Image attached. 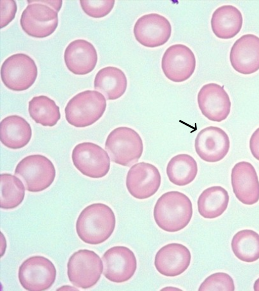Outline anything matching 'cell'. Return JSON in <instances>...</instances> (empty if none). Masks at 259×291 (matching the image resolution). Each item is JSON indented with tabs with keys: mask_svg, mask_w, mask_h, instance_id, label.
Here are the masks:
<instances>
[{
	"mask_svg": "<svg viewBox=\"0 0 259 291\" xmlns=\"http://www.w3.org/2000/svg\"><path fill=\"white\" fill-rule=\"evenodd\" d=\"M29 4L33 3H38L47 5L52 9L56 11L57 13L59 12L62 5V1H28Z\"/></svg>",
	"mask_w": 259,
	"mask_h": 291,
	"instance_id": "obj_33",
	"label": "cell"
},
{
	"mask_svg": "<svg viewBox=\"0 0 259 291\" xmlns=\"http://www.w3.org/2000/svg\"><path fill=\"white\" fill-rule=\"evenodd\" d=\"M228 135L222 129L208 126L198 133L195 140V151L199 157L207 162H217L222 160L230 149Z\"/></svg>",
	"mask_w": 259,
	"mask_h": 291,
	"instance_id": "obj_15",
	"label": "cell"
},
{
	"mask_svg": "<svg viewBox=\"0 0 259 291\" xmlns=\"http://www.w3.org/2000/svg\"><path fill=\"white\" fill-rule=\"evenodd\" d=\"M17 11L15 1H1V28L7 26L14 19Z\"/></svg>",
	"mask_w": 259,
	"mask_h": 291,
	"instance_id": "obj_31",
	"label": "cell"
},
{
	"mask_svg": "<svg viewBox=\"0 0 259 291\" xmlns=\"http://www.w3.org/2000/svg\"><path fill=\"white\" fill-rule=\"evenodd\" d=\"M198 172L195 159L188 154H182L173 157L166 167L168 179L178 186H185L192 182Z\"/></svg>",
	"mask_w": 259,
	"mask_h": 291,
	"instance_id": "obj_25",
	"label": "cell"
},
{
	"mask_svg": "<svg viewBox=\"0 0 259 291\" xmlns=\"http://www.w3.org/2000/svg\"><path fill=\"white\" fill-rule=\"evenodd\" d=\"M103 265L99 256L93 251L81 249L74 252L67 263V275L74 286L89 288L99 280Z\"/></svg>",
	"mask_w": 259,
	"mask_h": 291,
	"instance_id": "obj_6",
	"label": "cell"
},
{
	"mask_svg": "<svg viewBox=\"0 0 259 291\" xmlns=\"http://www.w3.org/2000/svg\"><path fill=\"white\" fill-rule=\"evenodd\" d=\"M235 285L233 278L227 273L217 272L211 274L202 282L199 291L228 290L234 291Z\"/></svg>",
	"mask_w": 259,
	"mask_h": 291,
	"instance_id": "obj_29",
	"label": "cell"
},
{
	"mask_svg": "<svg viewBox=\"0 0 259 291\" xmlns=\"http://www.w3.org/2000/svg\"><path fill=\"white\" fill-rule=\"evenodd\" d=\"M103 275L109 281L122 283L130 280L137 267L134 252L126 247L114 246L107 250L102 256Z\"/></svg>",
	"mask_w": 259,
	"mask_h": 291,
	"instance_id": "obj_11",
	"label": "cell"
},
{
	"mask_svg": "<svg viewBox=\"0 0 259 291\" xmlns=\"http://www.w3.org/2000/svg\"><path fill=\"white\" fill-rule=\"evenodd\" d=\"M231 248L241 261L253 262L259 259V234L252 230H241L233 237Z\"/></svg>",
	"mask_w": 259,
	"mask_h": 291,
	"instance_id": "obj_27",
	"label": "cell"
},
{
	"mask_svg": "<svg viewBox=\"0 0 259 291\" xmlns=\"http://www.w3.org/2000/svg\"><path fill=\"white\" fill-rule=\"evenodd\" d=\"M64 59L68 69L75 75H83L91 72L97 61V51L91 42L84 39L71 41L64 51Z\"/></svg>",
	"mask_w": 259,
	"mask_h": 291,
	"instance_id": "obj_20",
	"label": "cell"
},
{
	"mask_svg": "<svg viewBox=\"0 0 259 291\" xmlns=\"http://www.w3.org/2000/svg\"><path fill=\"white\" fill-rule=\"evenodd\" d=\"M83 12L89 16L100 18L107 16L112 11L115 1H80Z\"/></svg>",
	"mask_w": 259,
	"mask_h": 291,
	"instance_id": "obj_30",
	"label": "cell"
},
{
	"mask_svg": "<svg viewBox=\"0 0 259 291\" xmlns=\"http://www.w3.org/2000/svg\"><path fill=\"white\" fill-rule=\"evenodd\" d=\"M106 108L104 95L96 90H87L76 94L67 104L65 118L75 127H85L97 121Z\"/></svg>",
	"mask_w": 259,
	"mask_h": 291,
	"instance_id": "obj_3",
	"label": "cell"
},
{
	"mask_svg": "<svg viewBox=\"0 0 259 291\" xmlns=\"http://www.w3.org/2000/svg\"><path fill=\"white\" fill-rule=\"evenodd\" d=\"M230 60L233 68L243 74H250L259 69V37L247 34L233 44Z\"/></svg>",
	"mask_w": 259,
	"mask_h": 291,
	"instance_id": "obj_18",
	"label": "cell"
},
{
	"mask_svg": "<svg viewBox=\"0 0 259 291\" xmlns=\"http://www.w3.org/2000/svg\"><path fill=\"white\" fill-rule=\"evenodd\" d=\"M22 30L28 35L44 38L51 35L58 25V13L47 5L29 4L23 11L20 20Z\"/></svg>",
	"mask_w": 259,
	"mask_h": 291,
	"instance_id": "obj_10",
	"label": "cell"
},
{
	"mask_svg": "<svg viewBox=\"0 0 259 291\" xmlns=\"http://www.w3.org/2000/svg\"><path fill=\"white\" fill-rule=\"evenodd\" d=\"M196 67V59L192 50L182 44L170 46L164 52L161 68L170 80L181 82L189 79Z\"/></svg>",
	"mask_w": 259,
	"mask_h": 291,
	"instance_id": "obj_12",
	"label": "cell"
},
{
	"mask_svg": "<svg viewBox=\"0 0 259 291\" xmlns=\"http://www.w3.org/2000/svg\"><path fill=\"white\" fill-rule=\"evenodd\" d=\"M191 260L189 250L179 243H170L160 248L155 256L154 265L161 275L175 277L184 272Z\"/></svg>",
	"mask_w": 259,
	"mask_h": 291,
	"instance_id": "obj_19",
	"label": "cell"
},
{
	"mask_svg": "<svg viewBox=\"0 0 259 291\" xmlns=\"http://www.w3.org/2000/svg\"><path fill=\"white\" fill-rule=\"evenodd\" d=\"M231 184L237 199L244 204L251 205L259 200V180L253 165L241 161L233 167L231 175Z\"/></svg>",
	"mask_w": 259,
	"mask_h": 291,
	"instance_id": "obj_17",
	"label": "cell"
},
{
	"mask_svg": "<svg viewBox=\"0 0 259 291\" xmlns=\"http://www.w3.org/2000/svg\"><path fill=\"white\" fill-rule=\"evenodd\" d=\"M253 289L255 291H259V278L254 282Z\"/></svg>",
	"mask_w": 259,
	"mask_h": 291,
	"instance_id": "obj_35",
	"label": "cell"
},
{
	"mask_svg": "<svg viewBox=\"0 0 259 291\" xmlns=\"http://www.w3.org/2000/svg\"><path fill=\"white\" fill-rule=\"evenodd\" d=\"M249 148L252 156L259 161V127L251 136L249 140Z\"/></svg>",
	"mask_w": 259,
	"mask_h": 291,
	"instance_id": "obj_32",
	"label": "cell"
},
{
	"mask_svg": "<svg viewBox=\"0 0 259 291\" xmlns=\"http://www.w3.org/2000/svg\"><path fill=\"white\" fill-rule=\"evenodd\" d=\"M161 184V175L153 165L140 162L134 164L128 170L126 186L129 193L138 199H146L154 195Z\"/></svg>",
	"mask_w": 259,
	"mask_h": 291,
	"instance_id": "obj_14",
	"label": "cell"
},
{
	"mask_svg": "<svg viewBox=\"0 0 259 291\" xmlns=\"http://www.w3.org/2000/svg\"><path fill=\"white\" fill-rule=\"evenodd\" d=\"M31 136L29 123L21 116H9L1 122V141L9 149L17 150L24 147L30 141Z\"/></svg>",
	"mask_w": 259,
	"mask_h": 291,
	"instance_id": "obj_21",
	"label": "cell"
},
{
	"mask_svg": "<svg viewBox=\"0 0 259 291\" xmlns=\"http://www.w3.org/2000/svg\"><path fill=\"white\" fill-rule=\"evenodd\" d=\"M25 187L20 179L9 173L1 174V208L14 209L23 202Z\"/></svg>",
	"mask_w": 259,
	"mask_h": 291,
	"instance_id": "obj_28",
	"label": "cell"
},
{
	"mask_svg": "<svg viewBox=\"0 0 259 291\" xmlns=\"http://www.w3.org/2000/svg\"><path fill=\"white\" fill-rule=\"evenodd\" d=\"M229 202L228 191L222 186H213L204 189L199 196L198 211L204 218H215L225 211Z\"/></svg>",
	"mask_w": 259,
	"mask_h": 291,
	"instance_id": "obj_24",
	"label": "cell"
},
{
	"mask_svg": "<svg viewBox=\"0 0 259 291\" xmlns=\"http://www.w3.org/2000/svg\"><path fill=\"white\" fill-rule=\"evenodd\" d=\"M75 168L83 175L100 178L108 173L110 161L108 153L100 146L90 142L77 144L72 152Z\"/></svg>",
	"mask_w": 259,
	"mask_h": 291,
	"instance_id": "obj_9",
	"label": "cell"
},
{
	"mask_svg": "<svg viewBox=\"0 0 259 291\" xmlns=\"http://www.w3.org/2000/svg\"><path fill=\"white\" fill-rule=\"evenodd\" d=\"M115 224V216L110 207L103 203H94L87 206L79 214L76 222V231L84 243L98 245L110 237Z\"/></svg>",
	"mask_w": 259,
	"mask_h": 291,
	"instance_id": "obj_1",
	"label": "cell"
},
{
	"mask_svg": "<svg viewBox=\"0 0 259 291\" xmlns=\"http://www.w3.org/2000/svg\"><path fill=\"white\" fill-rule=\"evenodd\" d=\"M197 102L202 114L212 121L221 122L230 114V98L223 87L218 84L203 85L198 93Z\"/></svg>",
	"mask_w": 259,
	"mask_h": 291,
	"instance_id": "obj_16",
	"label": "cell"
},
{
	"mask_svg": "<svg viewBox=\"0 0 259 291\" xmlns=\"http://www.w3.org/2000/svg\"><path fill=\"white\" fill-rule=\"evenodd\" d=\"M105 148L112 162L127 167L137 163L143 152L141 136L127 127L113 129L106 138Z\"/></svg>",
	"mask_w": 259,
	"mask_h": 291,
	"instance_id": "obj_4",
	"label": "cell"
},
{
	"mask_svg": "<svg viewBox=\"0 0 259 291\" xmlns=\"http://www.w3.org/2000/svg\"><path fill=\"white\" fill-rule=\"evenodd\" d=\"M58 290H78V289L71 286L65 285L61 287L58 288Z\"/></svg>",
	"mask_w": 259,
	"mask_h": 291,
	"instance_id": "obj_34",
	"label": "cell"
},
{
	"mask_svg": "<svg viewBox=\"0 0 259 291\" xmlns=\"http://www.w3.org/2000/svg\"><path fill=\"white\" fill-rule=\"evenodd\" d=\"M243 24L240 11L232 5H224L217 9L211 19L214 34L222 39L234 37L240 31Z\"/></svg>",
	"mask_w": 259,
	"mask_h": 291,
	"instance_id": "obj_22",
	"label": "cell"
},
{
	"mask_svg": "<svg viewBox=\"0 0 259 291\" xmlns=\"http://www.w3.org/2000/svg\"><path fill=\"white\" fill-rule=\"evenodd\" d=\"M192 215L191 200L186 195L178 191L163 193L157 200L153 210L156 224L169 232L184 229L189 223Z\"/></svg>",
	"mask_w": 259,
	"mask_h": 291,
	"instance_id": "obj_2",
	"label": "cell"
},
{
	"mask_svg": "<svg viewBox=\"0 0 259 291\" xmlns=\"http://www.w3.org/2000/svg\"><path fill=\"white\" fill-rule=\"evenodd\" d=\"M134 34L141 44L148 47L165 44L171 34V26L164 16L151 13L142 16L135 24Z\"/></svg>",
	"mask_w": 259,
	"mask_h": 291,
	"instance_id": "obj_13",
	"label": "cell"
},
{
	"mask_svg": "<svg viewBox=\"0 0 259 291\" xmlns=\"http://www.w3.org/2000/svg\"><path fill=\"white\" fill-rule=\"evenodd\" d=\"M167 289L168 290H169V289H172V290H173V289H179V288H172H172L171 287V288H170L169 287H165V288H163L162 289Z\"/></svg>",
	"mask_w": 259,
	"mask_h": 291,
	"instance_id": "obj_36",
	"label": "cell"
},
{
	"mask_svg": "<svg viewBox=\"0 0 259 291\" xmlns=\"http://www.w3.org/2000/svg\"><path fill=\"white\" fill-rule=\"evenodd\" d=\"M56 275L54 264L42 256L27 258L21 264L18 270L20 284L29 291H42L50 288L55 281Z\"/></svg>",
	"mask_w": 259,
	"mask_h": 291,
	"instance_id": "obj_8",
	"label": "cell"
},
{
	"mask_svg": "<svg viewBox=\"0 0 259 291\" xmlns=\"http://www.w3.org/2000/svg\"><path fill=\"white\" fill-rule=\"evenodd\" d=\"M127 79L120 69L108 66L100 69L96 74L94 87L102 93L107 100H115L121 97L127 88Z\"/></svg>",
	"mask_w": 259,
	"mask_h": 291,
	"instance_id": "obj_23",
	"label": "cell"
},
{
	"mask_svg": "<svg viewBox=\"0 0 259 291\" xmlns=\"http://www.w3.org/2000/svg\"><path fill=\"white\" fill-rule=\"evenodd\" d=\"M15 175L23 182L26 189L32 192L43 191L54 182L56 169L52 161L41 155H31L17 165Z\"/></svg>",
	"mask_w": 259,
	"mask_h": 291,
	"instance_id": "obj_5",
	"label": "cell"
},
{
	"mask_svg": "<svg viewBox=\"0 0 259 291\" xmlns=\"http://www.w3.org/2000/svg\"><path fill=\"white\" fill-rule=\"evenodd\" d=\"M31 118L44 126H54L61 117L59 107L55 102L45 95L34 96L28 103Z\"/></svg>",
	"mask_w": 259,
	"mask_h": 291,
	"instance_id": "obj_26",
	"label": "cell"
},
{
	"mask_svg": "<svg viewBox=\"0 0 259 291\" xmlns=\"http://www.w3.org/2000/svg\"><path fill=\"white\" fill-rule=\"evenodd\" d=\"M1 79L9 89L21 91L30 87L37 76V67L34 61L23 53L12 55L1 66Z\"/></svg>",
	"mask_w": 259,
	"mask_h": 291,
	"instance_id": "obj_7",
	"label": "cell"
}]
</instances>
